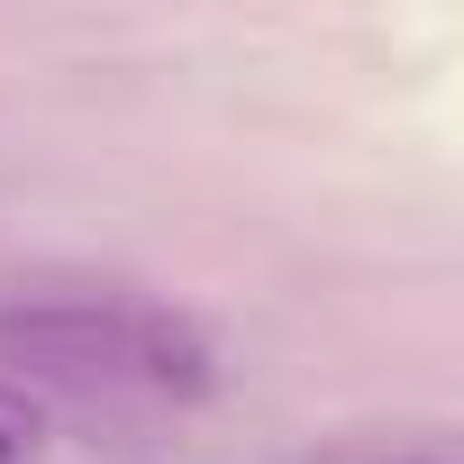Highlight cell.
Returning a JSON list of instances; mask_svg holds the SVG:
<instances>
[{
	"label": "cell",
	"instance_id": "1",
	"mask_svg": "<svg viewBox=\"0 0 464 464\" xmlns=\"http://www.w3.org/2000/svg\"><path fill=\"white\" fill-rule=\"evenodd\" d=\"M0 464H46V410L0 382Z\"/></svg>",
	"mask_w": 464,
	"mask_h": 464
}]
</instances>
